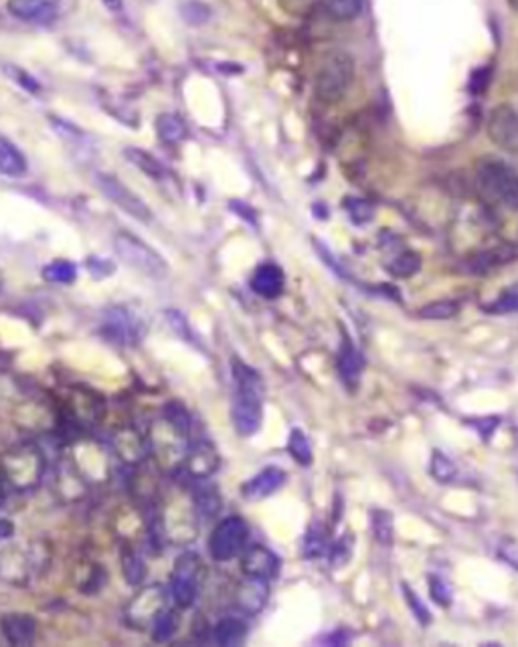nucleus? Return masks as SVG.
<instances>
[{
	"instance_id": "obj_10",
	"label": "nucleus",
	"mask_w": 518,
	"mask_h": 647,
	"mask_svg": "<svg viewBox=\"0 0 518 647\" xmlns=\"http://www.w3.org/2000/svg\"><path fill=\"white\" fill-rule=\"evenodd\" d=\"M96 182H98V189L102 191V195L108 201H112L118 209H122L126 215H130L132 219H136L140 223L152 221L150 207L130 187H126L120 178H116L114 174H98Z\"/></svg>"
},
{
	"instance_id": "obj_21",
	"label": "nucleus",
	"mask_w": 518,
	"mask_h": 647,
	"mask_svg": "<svg viewBox=\"0 0 518 647\" xmlns=\"http://www.w3.org/2000/svg\"><path fill=\"white\" fill-rule=\"evenodd\" d=\"M0 631L13 645H29L37 635V621L29 613H7L0 617Z\"/></svg>"
},
{
	"instance_id": "obj_36",
	"label": "nucleus",
	"mask_w": 518,
	"mask_h": 647,
	"mask_svg": "<svg viewBox=\"0 0 518 647\" xmlns=\"http://www.w3.org/2000/svg\"><path fill=\"white\" fill-rule=\"evenodd\" d=\"M371 528H373V534L375 538L389 546L393 542V534H395V528H393V514L387 512V510H375L371 512Z\"/></svg>"
},
{
	"instance_id": "obj_1",
	"label": "nucleus",
	"mask_w": 518,
	"mask_h": 647,
	"mask_svg": "<svg viewBox=\"0 0 518 647\" xmlns=\"http://www.w3.org/2000/svg\"><path fill=\"white\" fill-rule=\"evenodd\" d=\"M231 373L235 383L231 419L241 437L255 435L264 421V381L255 368L233 358Z\"/></svg>"
},
{
	"instance_id": "obj_4",
	"label": "nucleus",
	"mask_w": 518,
	"mask_h": 647,
	"mask_svg": "<svg viewBox=\"0 0 518 647\" xmlns=\"http://www.w3.org/2000/svg\"><path fill=\"white\" fill-rule=\"evenodd\" d=\"M476 187L486 201L512 211L518 209V172L504 160H480L476 166Z\"/></svg>"
},
{
	"instance_id": "obj_30",
	"label": "nucleus",
	"mask_w": 518,
	"mask_h": 647,
	"mask_svg": "<svg viewBox=\"0 0 518 647\" xmlns=\"http://www.w3.org/2000/svg\"><path fill=\"white\" fill-rule=\"evenodd\" d=\"M247 635V623L239 617H223L217 621V625L213 627V639L219 645H235L241 643L243 637Z\"/></svg>"
},
{
	"instance_id": "obj_7",
	"label": "nucleus",
	"mask_w": 518,
	"mask_h": 647,
	"mask_svg": "<svg viewBox=\"0 0 518 647\" xmlns=\"http://www.w3.org/2000/svg\"><path fill=\"white\" fill-rule=\"evenodd\" d=\"M205 579V563L197 552H183L175 561L170 575L168 595L179 609H189L199 597L201 583Z\"/></svg>"
},
{
	"instance_id": "obj_13",
	"label": "nucleus",
	"mask_w": 518,
	"mask_h": 647,
	"mask_svg": "<svg viewBox=\"0 0 518 647\" xmlns=\"http://www.w3.org/2000/svg\"><path fill=\"white\" fill-rule=\"evenodd\" d=\"M59 0H7V11L21 23L47 27L59 17Z\"/></svg>"
},
{
	"instance_id": "obj_53",
	"label": "nucleus",
	"mask_w": 518,
	"mask_h": 647,
	"mask_svg": "<svg viewBox=\"0 0 518 647\" xmlns=\"http://www.w3.org/2000/svg\"><path fill=\"white\" fill-rule=\"evenodd\" d=\"M508 5H510V9H512L514 13H518V0H508Z\"/></svg>"
},
{
	"instance_id": "obj_20",
	"label": "nucleus",
	"mask_w": 518,
	"mask_h": 647,
	"mask_svg": "<svg viewBox=\"0 0 518 647\" xmlns=\"http://www.w3.org/2000/svg\"><path fill=\"white\" fill-rule=\"evenodd\" d=\"M336 364H338V373H340V379L344 381V385L353 389L359 383L361 373H363V368H365V356L353 344V340L349 338L347 332H344V338H342V346L338 350Z\"/></svg>"
},
{
	"instance_id": "obj_29",
	"label": "nucleus",
	"mask_w": 518,
	"mask_h": 647,
	"mask_svg": "<svg viewBox=\"0 0 518 647\" xmlns=\"http://www.w3.org/2000/svg\"><path fill=\"white\" fill-rule=\"evenodd\" d=\"M322 7L328 19L336 23H349L361 17L365 0H322Z\"/></svg>"
},
{
	"instance_id": "obj_34",
	"label": "nucleus",
	"mask_w": 518,
	"mask_h": 647,
	"mask_svg": "<svg viewBox=\"0 0 518 647\" xmlns=\"http://www.w3.org/2000/svg\"><path fill=\"white\" fill-rule=\"evenodd\" d=\"M419 269H421V257L415 251H403L387 265V271L393 277H399V280H407V277L415 275Z\"/></svg>"
},
{
	"instance_id": "obj_40",
	"label": "nucleus",
	"mask_w": 518,
	"mask_h": 647,
	"mask_svg": "<svg viewBox=\"0 0 518 647\" xmlns=\"http://www.w3.org/2000/svg\"><path fill=\"white\" fill-rule=\"evenodd\" d=\"M401 591H403V597L407 601V607L411 609V613L415 615V619L421 623V625H429L431 623V613L429 609L425 607V603L417 597V593L409 587V583H401Z\"/></svg>"
},
{
	"instance_id": "obj_8",
	"label": "nucleus",
	"mask_w": 518,
	"mask_h": 647,
	"mask_svg": "<svg viewBox=\"0 0 518 647\" xmlns=\"http://www.w3.org/2000/svg\"><path fill=\"white\" fill-rule=\"evenodd\" d=\"M249 540V526L247 522L237 516H225L217 522L209 538V552L217 563H229L235 557H241V552L247 548Z\"/></svg>"
},
{
	"instance_id": "obj_32",
	"label": "nucleus",
	"mask_w": 518,
	"mask_h": 647,
	"mask_svg": "<svg viewBox=\"0 0 518 647\" xmlns=\"http://www.w3.org/2000/svg\"><path fill=\"white\" fill-rule=\"evenodd\" d=\"M486 314H494V316H508V314H518V282L510 284L508 288H504L500 292V296L484 306Z\"/></svg>"
},
{
	"instance_id": "obj_38",
	"label": "nucleus",
	"mask_w": 518,
	"mask_h": 647,
	"mask_svg": "<svg viewBox=\"0 0 518 647\" xmlns=\"http://www.w3.org/2000/svg\"><path fill=\"white\" fill-rule=\"evenodd\" d=\"M288 451H290V455L298 461L300 466H310V464H312V447H310V441H308V437L304 435V431L294 429V431L290 433V439H288Z\"/></svg>"
},
{
	"instance_id": "obj_16",
	"label": "nucleus",
	"mask_w": 518,
	"mask_h": 647,
	"mask_svg": "<svg viewBox=\"0 0 518 647\" xmlns=\"http://www.w3.org/2000/svg\"><path fill=\"white\" fill-rule=\"evenodd\" d=\"M251 290L264 300H276L284 294L286 288V275L280 265L276 263H262L257 265L251 273L249 280Z\"/></svg>"
},
{
	"instance_id": "obj_39",
	"label": "nucleus",
	"mask_w": 518,
	"mask_h": 647,
	"mask_svg": "<svg viewBox=\"0 0 518 647\" xmlns=\"http://www.w3.org/2000/svg\"><path fill=\"white\" fill-rule=\"evenodd\" d=\"M328 550L330 546H328L326 532L320 526H312L304 536V554L308 559H316V557H322V554H326Z\"/></svg>"
},
{
	"instance_id": "obj_31",
	"label": "nucleus",
	"mask_w": 518,
	"mask_h": 647,
	"mask_svg": "<svg viewBox=\"0 0 518 647\" xmlns=\"http://www.w3.org/2000/svg\"><path fill=\"white\" fill-rule=\"evenodd\" d=\"M179 627H181V615H179V611L177 609H170V607H164L156 615V619H154V623H152L150 629H152L154 641H166V639H170L172 635H175L179 631Z\"/></svg>"
},
{
	"instance_id": "obj_49",
	"label": "nucleus",
	"mask_w": 518,
	"mask_h": 647,
	"mask_svg": "<svg viewBox=\"0 0 518 647\" xmlns=\"http://www.w3.org/2000/svg\"><path fill=\"white\" fill-rule=\"evenodd\" d=\"M231 209L237 213V215H241L247 223H253V225H257V217H255V211L253 209H249L245 203H239V201H231Z\"/></svg>"
},
{
	"instance_id": "obj_33",
	"label": "nucleus",
	"mask_w": 518,
	"mask_h": 647,
	"mask_svg": "<svg viewBox=\"0 0 518 647\" xmlns=\"http://www.w3.org/2000/svg\"><path fill=\"white\" fill-rule=\"evenodd\" d=\"M43 277L51 284H73L77 269L67 259H55L43 267Z\"/></svg>"
},
{
	"instance_id": "obj_46",
	"label": "nucleus",
	"mask_w": 518,
	"mask_h": 647,
	"mask_svg": "<svg viewBox=\"0 0 518 647\" xmlns=\"http://www.w3.org/2000/svg\"><path fill=\"white\" fill-rule=\"evenodd\" d=\"M498 557L510 565L514 571H518V540L514 538H504L498 544Z\"/></svg>"
},
{
	"instance_id": "obj_11",
	"label": "nucleus",
	"mask_w": 518,
	"mask_h": 647,
	"mask_svg": "<svg viewBox=\"0 0 518 647\" xmlns=\"http://www.w3.org/2000/svg\"><path fill=\"white\" fill-rule=\"evenodd\" d=\"M486 132L500 150L518 152V112L512 106L500 104L492 108L486 120Z\"/></svg>"
},
{
	"instance_id": "obj_26",
	"label": "nucleus",
	"mask_w": 518,
	"mask_h": 647,
	"mask_svg": "<svg viewBox=\"0 0 518 647\" xmlns=\"http://www.w3.org/2000/svg\"><path fill=\"white\" fill-rule=\"evenodd\" d=\"M124 156H126L128 162H132L136 168H140L148 178L158 180V182L168 178V168L158 158H154L148 150L130 146V148L124 150Z\"/></svg>"
},
{
	"instance_id": "obj_44",
	"label": "nucleus",
	"mask_w": 518,
	"mask_h": 647,
	"mask_svg": "<svg viewBox=\"0 0 518 647\" xmlns=\"http://www.w3.org/2000/svg\"><path fill=\"white\" fill-rule=\"evenodd\" d=\"M106 581H108V575H104L102 567L92 565V567H90V571H88V575H85V579L81 581L79 589H81V593H85V595H94V593H98V591L106 585Z\"/></svg>"
},
{
	"instance_id": "obj_52",
	"label": "nucleus",
	"mask_w": 518,
	"mask_h": 647,
	"mask_svg": "<svg viewBox=\"0 0 518 647\" xmlns=\"http://www.w3.org/2000/svg\"><path fill=\"white\" fill-rule=\"evenodd\" d=\"M102 3L112 13H120L122 11V0H102Z\"/></svg>"
},
{
	"instance_id": "obj_25",
	"label": "nucleus",
	"mask_w": 518,
	"mask_h": 647,
	"mask_svg": "<svg viewBox=\"0 0 518 647\" xmlns=\"http://www.w3.org/2000/svg\"><path fill=\"white\" fill-rule=\"evenodd\" d=\"M154 128H156L158 138L164 144H181L189 136V130H187V124L183 122V118H179L177 114H170V112L160 114L156 118Z\"/></svg>"
},
{
	"instance_id": "obj_9",
	"label": "nucleus",
	"mask_w": 518,
	"mask_h": 647,
	"mask_svg": "<svg viewBox=\"0 0 518 647\" xmlns=\"http://www.w3.org/2000/svg\"><path fill=\"white\" fill-rule=\"evenodd\" d=\"M187 431H183L179 425L172 423L168 417H164L162 421L156 423V427H152V451L158 459L160 466H170V468H177L181 464H185V457H187Z\"/></svg>"
},
{
	"instance_id": "obj_45",
	"label": "nucleus",
	"mask_w": 518,
	"mask_h": 647,
	"mask_svg": "<svg viewBox=\"0 0 518 647\" xmlns=\"http://www.w3.org/2000/svg\"><path fill=\"white\" fill-rule=\"evenodd\" d=\"M344 207H347V211H349L351 219H353L355 223H359V225H363V223H367V221H371V219H373V207H371L367 201H361V199H349V201H347V205H344Z\"/></svg>"
},
{
	"instance_id": "obj_35",
	"label": "nucleus",
	"mask_w": 518,
	"mask_h": 647,
	"mask_svg": "<svg viewBox=\"0 0 518 647\" xmlns=\"http://www.w3.org/2000/svg\"><path fill=\"white\" fill-rule=\"evenodd\" d=\"M431 476H434V480H438L440 484H450L456 480L458 476V468L454 461L444 453V451H434V455H431Z\"/></svg>"
},
{
	"instance_id": "obj_37",
	"label": "nucleus",
	"mask_w": 518,
	"mask_h": 647,
	"mask_svg": "<svg viewBox=\"0 0 518 647\" xmlns=\"http://www.w3.org/2000/svg\"><path fill=\"white\" fill-rule=\"evenodd\" d=\"M460 304L454 300H440V302H431L419 310V318L423 320H450L458 316Z\"/></svg>"
},
{
	"instance_id": "obj_23",
	"label": "nucleus",
	"mask_w": 518,
	"mask_h": 647,
	"mask_svg": "<svg viewBox=\"0 0 518 647\" xmlns=\"http://www.w3.org/2000/svg\"><path fill=\"white\" fill-rule=\"evenodd\" d=\"M29 172L25 154L3 134H0V174L9 178H23Z\"/></svg>"
},
{
	"instance_id": "obj_19",
	"label": "nucleus",
	"mask_w": 518,
	"mask_h": 647,
	"mask_svg": "<svg viewBox=\"0 0 518 647\" xmlns=\"http://www.w3.org/2000/svg\"><path fill=\"white\" fill-rule=\"evenodd\" d=\"M219 464H221V457H219V451L213 447V443L199 441L187 451L183 466L193 478L207 480L211 474L217 472Z\"/></svg>"
},
{
	"instance_id": "obj_28",
	"label": "nucleus",
	"mask_w": 518,
	"mask_h": 647,
	"mask_svg": "<svg viewBox=\"0 0 518 647\" xmlns=\"http://www.w3.org/2000/svg\"><path fill=\"white\" fill-rule=\"evenodd\" d=\"M193 504H195L197 516L201 520H205V522L215 520L217 514L221 512V494H219L217 486H213V484L199 486L193 496Z\"/></svg>"
},
{
	"instance_id": "obj_42",
	"label": "nucleus",
	"mask_w": 518,
	"mask_h": 647,
	"mask_svg": "<svg viewBox=\"0 0 518 647\" xmlns=\"http://www.w3.org/2000/svg\"><path fill=\"white\" fill-rule=\"evenodd\" d=\"M429 595L442 607L452 605V589L442 577H436V575L429 577Z\"/></svg>"
},
{
	"instance_id": "obj_18",
	"label": "nucleus",
	"mask_w": 518,
	"mask_h": 647,
	"mask_svg": "<svg viewBox=\"0 0 518 647\" xmlns=\"http://www.w3.org/2000/svg\"><path fill=\"white\" fill-rule=\"evenodd\" d=\"M270 581L264 579H253L245 577V581L239 583L237 593H235V603L245 615H255L262 613L264 607L268 605L270 599Z\"/></svg>"
},
{
	"instance_id": "obj_3",
	"label": "nucleus",
	"mask_w": 518,
	"mask_h": 647,
	"mask_svg": "<svg viewBox=\"0 0 518 647\" xmlns=\"http://www.w3.org/2000/svg\"><path fill=\"white\" fill-rule=\"evenodd\" d=\"M355 75H357V65L351 53L342 49L328 51L316 69V77H314L316 98L322 104L340 102L351 89Z\"/></svg>"
},
{
	"instance_id": "obj_6",
	"label": "nucleus",
	"mask_w": 518,
	"mask_h": 647,
	"mask_svg": "<svg viewBox=\"0 0 518 647\" xmlns=\"http://www.w3.org/2000/svg\"><path fill=\"white\" fill-rule=\"evenodd\" d=\"M114 249L126 265L144 273L146 277H150V280H164L168 275L166 259L146 241H142L140 237L128 231H120L114 237Z\"/></svg>"
},
{
	"instance_id": "obj_15",
	"label": "nucleus",
	"mask_w": 518,
	"mask_h": 647,
	"mask_svg": "<svg viewBox=\"0 0 518 647\" xmlns=\"http://www.w3.org/2000/svg\"><path fill=\"white\" fill-rule=\"evenodd\" d=\"M104 334L116 344H136V342H140V338L144 334V326H142L140 318H136L134 314H130L124 308H118V310L108 312V318L104 324Z\"/></svg>"
},
{
	"instance_id": "obj_27",
	"label": "nucleus",
	"mask_w": 518,
	"mask_h": 647,
	"mask_svg": "<svg viewBox=\"0 0 518 647\" xmlns=\"http://www.w3.org/2000/svg\"><path fill=\"white\" fill-rule=\"evenodd\" d=\"M514 257H516V249L514 247H510V245H498L494 249H488V251L478 253L472 259L470 269L474 273H480L482 275V273H488V271H492V269H496V267L512 261Z\"/></svg>"
},
{
	"instance_id": "obj_14",
	"label": "nucleus",
	"mask_w": 518,
	"mask_h": 647,
	"mask_svg": "<svg viewBox=\"0 0 518 647\" xmlns=\"http://www.w3.org/2000/svg\"><path fill=\"white\" fill-rule=\"evenodd\" d=\"M241 569L245 577L272 581L280 571V559L268 546L253 544L241 552Z\"/></svg>"
},
{
	"instance_id": "obj_47",
	"label": "nucleus",
	"mask_w": 518,
	"mask_h": 647,
	"mask_svg": "<svg viewBox=\"0 0 518 647\" xmlns=\"http://www.w3.org/2000/svg\"><path fill=\"white\" fill-rule=\"evenodd\" d=\"M185 19L191 23V25H201V23H205L207 19H209V15H211V11H209V7L207 5H203V3H189L187 7H185Z\"/></svg>"
},
{
	"instance_id": "obj_24",
	"label": "nucleus",
	"mask_w": 518,
	"mask_h": 647,
	"mask_svg": "<svg viewBox=\"0 0 518 647\" xmlns=\"http://www.w3.org/2000/svg\"><path fill=\"white\" fill-rule=\"evenodd\" d=\"M120 567H122V575L126 579V583L134 589L142 587L144 581H146V575H148V569H146V563L144 559L140 557V554L130 548V546H124L122 552H120Z\"/></svg>"
},
{
	"instance_id": "obj_41",
	"label": "nucleus",
	"mask_w": 518,
	"mask_h": 647,
	"mask_svg": "<svg viewBox=\"0 0 518 647\" xmlns=\"http://www.w3.org/2000/svg\"><path fill=\"white\" fill-rule=\"evenodd\" d=\"M351 554H353V538L347 534V538H340L338 542H334L328 550V557H330V565L332 567H344L351 561Z\"/></svg>"
},
{
	"instance_id": "obj_2",
	"label": "nucleus",
	"mask_w": 518,
	"mask_h": 647,
	"mask_svg": "<svg viewBox=\"0 0 518 647\" xmlns=\"http://www.w3.org/2000/svg\"><path fill=\"white\" fill-rule=\"evenodd\" d=\"M51 563V548L43 540L15 544L0 550V581L27 587L29 581L43 573Z\"/></svg>"
},
{
	"instance_id": "obj_12",
	"label": "nucleus",
	"mask_w": 518,
	"mask_h": 647,
	"mask_svg": "<svg viewBox=\"0 0 518 647\" xmlns=\"http://www.w3.org/2000/svg\"><path fill=\"white\" fill-rule=\"evenodd\" d=\"M166 607V593L160 585L142 587L126 609V621L136 629L152 627L156 615Z\"/></svg>"
},
{
	"instance_id": "obj_43",
	"label": "nucleus",
	"mask_w": 518,
	"mask_h": 647,
	"mask_svg": "<svg viewBox=\"0 0 518 647\" xmlns=\"http://www.w3.org/2000/svg\"><path fill=\"white\" fill-rule=\"evenodd\" d=\"M5 71H7V75L11 77V79H15L25 91H29V94H39V91H41V83L31 75V73H27L25 69H21V67H17V65H5Z\"/></svg>"
},
{
	"instance_id": "obj_51",
	"label": "nucleus",
	"mask_w": 518,
	"mask_h": 647,
	"mask_svg": "<svg viewBox=\"0 0 518 647\" xmlns=\"http://www.w3.org/2000/svg\"><path fill=\"white\" fill-rule=\"evenodd\" d=\"M9 490H13L11 486H9V482L5 480V476H3V472H0V508H3V504H5V500H7V492Z\"/></svg>"
},
{
	"instance_id": "obj_50",
	"label": "nucleus",
	"mask_w": 518,
	"mask_h": 647,
	"mask_svg": "<svg viewBox=\"0 0 518 647\" xmlns=\"http://www.w3.org/2000/svg\"><path fill=\"white\" fill-rule=\"evenodd\" d=\"M15 524L9 518H0V540H9L15 536Z\"/></svg>"
},
{
	"instance_id": "obj_48",
	"label": "nucleus",
	"mask_w": 518,
	"mask_h": 647,
	"mask_svg": "<svg viewBox=\"0 0 518 647\" xmlns=\"http://www.w3.org/2000/svg\"><path fill=\"white\" fill-rule=\"evenodd\" d=\"M88 267L98 277V280H100V277H108L110 273H114V265L108 259L104 261V259L92 257V259H88Z\"/></svg>"
},
{
	"instance_id": "obj_5",
	"label": "nucleus",
	"mask_w": 518,
	"mask_h": 647,
	"mask_svg": "<svg viewBox=\"0 0 518 647\" xmlns=\"http://www.w3.org/2000/svg\"><path fill=\"white\" fill-rule=\"evenodd\" d=\"M45 459L33 443H23L5 453L0 472L13 490H33L43 480Z\"/></svg>"
},
{
	"instance_id": "obj_22",
	"label": "nucleus",
	"mask_w": 518,
	"mask_h": 647,
	"mask_svg": "<svg viewBox=\"0 0 518 647\" xmlns=\"http://www.w3.org/2000/svg\"><path fill=\"white\" fill-rule=\"evenodd\" d=\"M116 453L126 461V464H142L148 455V445L134 429H122L114 435Z\"/></svg>"
},
{
	"instance_id": "obj_17",
	"label": "nucleus",
	"mask_w": 518,
	"mask_h": 647,
	"mask_svg": "<svg viewBox=\"0 0 518 647\" xmlns=\"http://www.w3.org/2000/svg\"><path fill=\"white\" fill-rule=\"evenodd\" d=\"M286 480H288V476L284 470L270 466V468H264L259 474H255L251 480H247L241 486V494L245 500L259 502V500L270 498L272 494H276L286 484Z\"/></svg>"
}]
</instances>
